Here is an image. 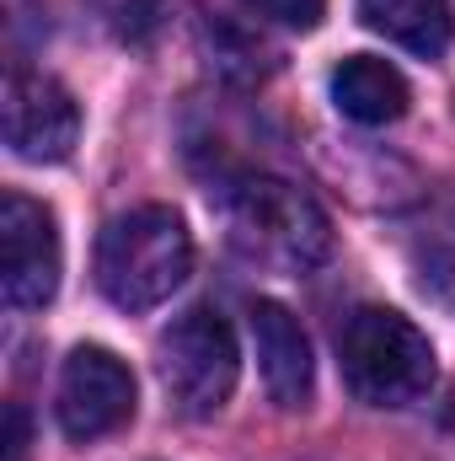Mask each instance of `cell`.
I'll list each match as a JSON object with an SVG mask.
<instances>
[{
	"mask_svg": "<svg viewBox=\"0 0 455 461\" xmlns=\"http://www.w3.org/2000/svg\"><path fill=\"white\" fill-rule=\"evenodd\" d=\"M220 221L230 247L273 274H311L333 252V226L322 204L284 177H230L220 188Z\"/></svg>",
	"mask_w": 455,
	"mask_h": 461,
	"instance_id": "obj_1",
	"label": "cell"
},
{
	"mask_svg": "<svg viewBox=\"0 0 455 461\" xmlns=\"http://www.w3.org/2000/svg\"><path fill=\"white\" fill-rule=\"evenodd\" d=\"M338 365L348 392L370 408H413L434 392L440 375L429 333L391 306H359L343 322Z\"/></svg>",
	"mask_w": 455,
	"mask_h": 461,
	"instance_id": "obj_2",
	"label": "cell"
},
{
	"mask_svg": "<svg viewBox=\"0 0 455 461\" xmlns=\"http://www.w3.org/2000/svg\"><path fill=\"white\" fill-rule=\"evenodd\" d=\"M188 274H193V236L166 204L118 215L97 241V290L123 312L161 306Z\"/></svg>",
	"mask_w": 455,
	"mask_h": 461,
	"instance_id": "obj_3",
	"label": "cell"
},
{
	"mask_svg": "<svg viewBox=\"0 0 455 461\" xmlns=\"http://www.w3.org/2000/svg\"><path fill=\"white\" fill-rule=\"evenodd\" d=\"M241 348L220 306H193L161 333V381L188 419H215L236 392Z\"/></svg>",
	"mask_w": 455,
	"mask_h": 461,
	"instance_id": "obj_4",
	"label": "cell"
},
{
	"mask_svg": "<svg viewBox=\"0 0 455 461\" xmlns=\"http://www.w3.org/2000/svg\"><path fill=\"white\" fill-rule=\"evenodd\" d=\"M59 429L70 440H103L134 419V370L113 348L81 344L59 370Z\"/></svg>",
	"mask_w": 455,
	"mask_h": 461,
	"instance_id": "obj_5",
	"label": "cell"
},
{
	"mask_svg": "<svg viewBox=\"0 0 455 461\" xmlns=\"http://www.w3.org/2000/svg\"><path fill=\"white\" fill-rule=\"evenodd\" d=\"M81 140V108L76 97L43 76V70H27V65H11L5 70V145L11 156L22 161H65Z\"/></svg>",
	"mask_w": 455,
	"mask_h": 461,
	"instance_id": "obj_6",
	"label": "cell"
},
{
	"mask_svg": "<svg viewBox=\"0 0 455 461\" xmlns=\"http://www.w3.org/2000/svg\"><path fill=\"white\" fill-rule=\"evenodd\" d=\"M59 230L54 215L27 199V194H5L0 199V290L11 306H49L59 290Z\"/></svg>",
	"mask_w": 455,
	"mask_h": 461,
	"instance_id": "obj_7",
	"label": "cell"
},
{
	"mask_svg": "<svg viewBox=\"0 0 455 461\" xmlns=\"http://www.w3.org/2000/svg\"><path fill=\"white\" fill-rule=\"evenodd\" d=\"M246 328H252L257 370H263V386H268L273 408H284V413L306 408L311 386H317V365H311V344H306L295 312L279 306V301H252Z\"/></svg>",
	"mask_w": 455,
	"mask_h": 461,
	"instance_id": "obj_8",
	"label": "cell"
},
{
	"mask_svg": "<svg viewBox=\"0 0 455 461\" xmlns=\"http://www.w3.org/2000/svg\"><path fill=\"white\" fill-rule=\"evenodd\" d=\"M333 103L343 118L380 129V123H397L407 113V81L397 65H386L375 54H348L333 70Z\"/></svg>",
	"mask_w": 455,
	"mask_h": 461,
	"instance_id": "obj_9",
	"label": "cell"
},
{
	"mask_svg": "<svg viewBox=\"0 0 455 461\" xmlns=\"http://www.w3.org/2000/svg\"><path fill=\"white\" fill-rule=\"evenodd\" d=\"M359 16L370 32H380L397 49L424 54V59H440L455 38L451 0H359Z\"/></svg>",
	"mask_w": 455,
	"mask_h": 461,
	"instance_id": "obj_10",
	"label": "cell"
},
{
	"mask_svg": "<svg viewBox=\"0 0 455 461\" xmlns=\"http://www.w3.org/2000/svg\"><path fill=\"white\" fill-rule=\"evenodd\" d=\"M246 11H257L263 22H279V27H295V32H311L327 11V0H241Z\"/></svg>",
	"mask_w": 455,
	"mask_h": 461,
	"instance_id": "obj_11",
	"label": "cell"
},
{
	"mask_svg": "<svg viewBox=\"0 0 455 461\" xmlns=\"http://www.w3.org/2000/svg\"><path fill=\"white\" fill-rule=\"evenodd\" d=\"M27 446H32V435H27V408H22V402H5V461H27Z\"/></svg>",
	"mask_w": 455,
	"mask_h": 461,
	"instance_id": "obj_12",
	"label": "cell"
}]
</instances>
